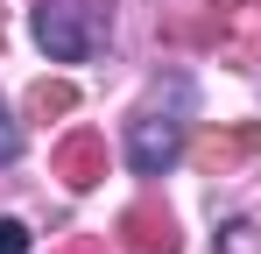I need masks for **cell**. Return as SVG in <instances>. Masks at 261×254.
I'll use <instances>...</instances> for the list:
<instances>
[{"instance_id":"10","label":"cell","mask_w":261,"mask_h":254,"mask_svg":"<svg viewBox=\"0 0 261 254\" xmlns=\"http://www.w3.org/2000/svg\"><path fill=\"white\" fill-rule=\"evenodd\" d=\"M212 7H240V0H212Z\"/></svg>"},{"instance_id":"8","label":"cell","mask_w":261,"mask_h":254,"mask_svg":"<svg viewBox=\"0 0 261 254\" xmlns=\"http://www.w3.org/2000/svg\"><path fill=\"white\" fill-rule=\"evenodd\" d=\"M57 254H106V233H78V240H64Z\"/></svg>"},{"instance_id":"4","label":"cell","mask_w":261,"mask_h":254,"mask_svg":"<svg viewBox=\"0 0 261 254\" xmlns=\"http://www.w3.org/2000/svg\"><path fill=\"white\" fill-rule=\"evenodd\" d=\"M49 169H57V176H64L71 191H92V184L106 176V141H99L92 127H78V134H64V141H57Z\"/></svg>"},{"instance_id":"3","label":"cell","mask_w":261,"mask_h":254,"mask_svg":"<svg viewBox=\"0 0 261 254\" xmlns=\"http://www.w3.org/2000/svg\"><path fill=\"white\" fill-rule=\"evenodd\" d=\"M120 247L127 254H176L184 240H176V219L155 198H141V205H127L120 212Z\"/></svg>"},{"instance_id":"7","label":"cell","mask_w":261,"mask_h":254,"mask_svg":"<svg viewBox=\"0 0 261 254\" xmlns=\"http://www.w3.org/2000/svg\"><path fill=\"white\" fill-rule=\"evenodd\" d=\"M21 156V127L7 120V106H0V163H14Z\"/></svg>"},{"instance_id":"1","label":"cell","mask_w":261,"mask_h":254,"mask_svg":"<svg viewBox=\"0 0 261 254\" xmlns=\"http://www.w3.org/2000/svg\"><path fill=\"white\" fill-rule=\"evenodd\" d=\"M184 113H191V78H170L127 127V163L134 176H163L184 156Z\"/></svg>"},{"instance_id":"2","label":"cell","mask_w":261,"mask_h":254,"mask_svg":"<svg viewBox=\"0 0 261 254\" xmlns=\"http://www.w3.org/2000/svg\"><path fill=\"white\" fill-rule=\"evenodd\" d=\"M113 36V0H36V42L57 64H78Z\"/></svg>"},{"instance_id":"6","label":"cell","mask_w":261,"mask_h":254,"mask_svg":"<svg viewBox=\"0 0 261 254\" xmlns=\"http://www.w3.org/2000/svg\"><path fill=\"white\" fill-rule=\"evenodd\" d=\"M0 254H29V226L21 219H0Z\"/></svg>"},{"instance_id":"9","label":"cell","mask_w":261,"mask_h":254,"mask_svg":"<svg viewBox=\"0 0 261 254\" xmlns=\"http://www.w3.org/2000/svg\"><path fill=\"white\" fill-rule=\"evenodd\" d=\"M240 148H247V156H261V120H254V127H240Z\"/></svg>"},{"instance_id":"5","label":"cell","mask_w":261,"mask_h":254,"mask_svg":"<svg viewBox=\"0 0 261 254\" xmlns=\"http://www.w3.org/2000/svg\"><path fill=\"white\" fill-rule=\"evenodd\" d=\"M71 106H78V85H64V78H43L29 92V113H36V120H57V113H71Z\"/></svg>"}]
</instances>
